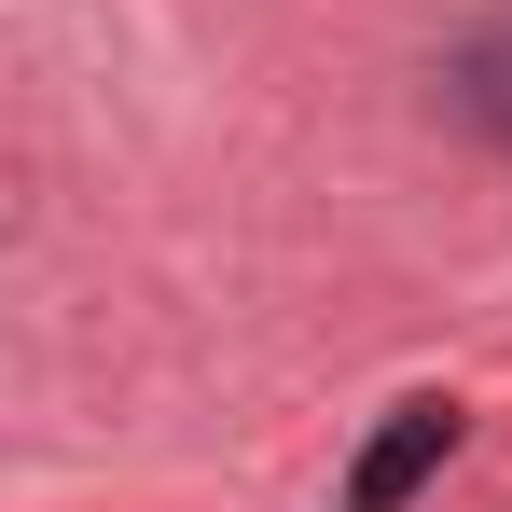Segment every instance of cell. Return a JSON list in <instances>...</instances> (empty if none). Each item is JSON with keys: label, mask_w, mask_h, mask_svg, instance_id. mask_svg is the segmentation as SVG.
Masks as SVG:
<instances>
[{"label": "cell", "mask_w": 512, "mask_h": 512, "mask_svg": "<svg viewBox=\"0 0 512 512\" xmlns=\"http://www.w3.org/2000/svg\"><path fill=\"white\" fill-rule=\"evenodd\" d=\"M443 457H457V402H402V416L360 443V471H346V512H402L429 471H443Z\"/></svg>", "instance_id": "cell-1"}, {"label": "cell", "mask_w": 512, "mask_h": 512, "mask_svg": "<svg viewBox=\"0 0 512 512\" xmlns=\"http://www.w3.org/2000/svg\"><path fill=\"white\" fill-rule=\"evenodd\" d=\"M443 97H457L471 125H499V139H512V42H471V56L443 70Z\"/></svg>", "instance_id": "cell-2"}]
</instances>
